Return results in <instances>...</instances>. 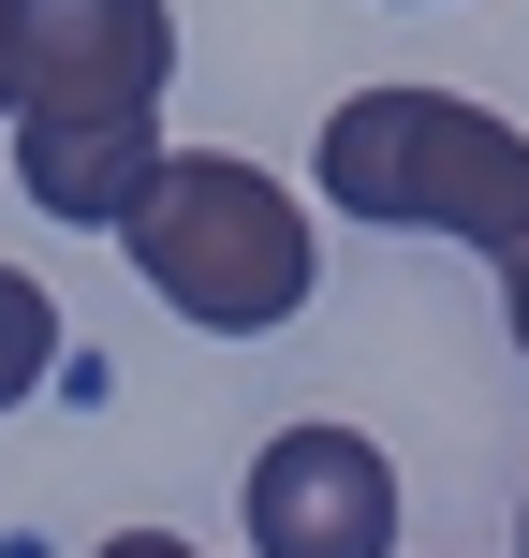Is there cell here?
<instances>
[{
	"mask_svg": "<svg viewBox=\"0 0 529 558\" xmlns=\"http://www.w3.org/2000/svg\"><path fill=\"white\" fill-rule=\"evenodd\" d=\"M501 294H515V353H529V235L501 251Z\"/></svg>",
	"mask_w": 529,
	"mask_h": 558,
	"instance_id": "obj_7",
	"label": "cell"
},
{
	"mask_svg": "<svg viewBox=\"0 0 529 558\" xmlns=\"http://www.w3.org/2000/svg\"><path fill=\"white\" fill-rule=\"evenodd\" d=\"M177 0H0V118L45 221H118L163 162Z\"/></svg>",
	"mask_w": 529,
	"mask_h": 558,
	"instance_id": "obj_1",
	"label": "cell"
},
{
	"mask_svg": "<svg viewBox=\"0 0 529 558\" xmlns=\"http://www.w3.org/2000/svg\"><path fill=\"white\" fill-rule=\"evenodd\" d=\"M324 206L456 235V251L501 265L529 235V133L485 118V104H456V88H353L324 118Z\"/></svg>",
	"mask_w": 529,
	"mask_h": 558,
	"instance_id": "obj_3",
	"label": "cell"
},
{
	"mask_svg": "<svg viewBox=\"0 0 529 558\" xmlns=\"http://www.w3.org/2000/svg\"><path fill=\"white\" fill-rule=\"evenodd\" d=\"M515 558H529V544H515Z\"/></svg>",
	"mask_w": 529,
	"mask_h": 558,
	"instance_id": "obj_8",
	"label": "cell"
},
{
	"mask_svg": "<svg viewBox=\"0 0 529 558\" xmlns=\"http://www.w3.org/2000/svg\"><path fill=\"white\" fill-rule=\"evenodd\" d=\"M118 251H133V279L177 308V324L206 338H265L309 308V279H324V235H309V206L279 192L265 162H236V147H163L147 162V192L118 206Z\"/></svg>",
	"mask_w": 529,
	"mask_h": 558,
	"instance_id": "obj_2",
	"label": "cell"
},
{
	"mask_svg": "<svg viewBox=\"0 0 529 558\" xmlns=\"http://www.w3.org/2000/svg\"><path fill=\"white\" fill-rule=\"evenodd\" d=\"M104 558H206V544H177V530H118Z\"/></svg>",
	"mask_w": 529,
	"mask_h": 558,
	"instance_id": "obj_6",
	"label": "cell"
},
{
	"mask_svg": "<svg viewBox=\"0 0 529 558\" xmlns=\"http://www.w3.org/2000/svg\"><path fill=\"white\" fill-rule=\"evenodd\" d=\"M45 367H59V294H45L29 265H0V412L45 397Z\"/></svg>",
	"mask_w": 529,
	"mask_h": 558,
	"instance_id": "obj_5",
	"label": "cell"
},
{
	"mask_svg": "<svg viewBox=\"0 0 529 558\" xmlns=\"http://www.w3.org/2000/svg\"><path fill=\"white\" fill-rule=\"evenodd\" d=\"M251 500V558H383L397 544V456L368 426H279L236 471Z\"/></svg>",
	"mask_w": 529,
	"mask_h": 558,
	"instance_id": "obj_4",
	"label": "cell"
}]
</instances>
